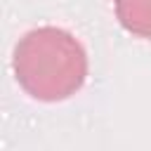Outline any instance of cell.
<instances>
[{
  "label": "cell",
  "instance_id": "obj_2",
  "mask_svg": "<svg viewBox=\"0 0 151 151\" xmlns=\"http://www.w3.org/2000/svg\"><path fill=\"white\" fill-rule=\"evenodd\" d=\"M120 26L139 38H151V0H116Z\"/></svg>",
  "mask_w": 151,
  "mask_h": 151
},
{
  "label": "cell",
  "instance_id": "obj_1",
  "mask_svg": "<svg viewBox=\"0 0 151 151\" xmlns=\"http://www.w3.org/2000/svg\"><path fill=\"white\" fill-rule=\"evenodd\" d=\"M12 71L33 99L61 101L83 87L87 52L73 33L57 26H38L19 38Z\"/></svg>",
  "mask_w": 151,
  "mask_h": 151
}]
</instances>
